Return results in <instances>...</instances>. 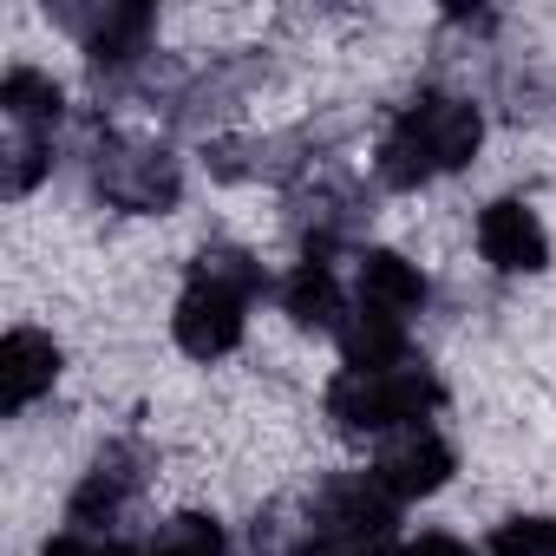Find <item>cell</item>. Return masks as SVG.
I'll return each mask as SVG.
<instances>
[{
    "instance_id": "cell-10",
    "label": "cell",
    "mask_w": 556,
    "mask_h": 556,
    "mask_svg": "<svg viewBox=\"0 0 556 556\" xmlns=\"http://www.w3.org/2000/svg\"><path fill=\"white\" fill-rule=\"evenodd\" d=\"M0 112L14 118V131H47L60 118V86L34 66H14L8 79H0Z\"/></svg>"
},
{
    "instance_id": "cell-7",
    "label": "cell",
    "mask_w": 556,
    "mask_h": 556,
    "mask_svg": "<svg viewBox=\"0 0 556 556\" xmlns=\"http://www.w3.org/2000/svg\"><path fill=\"white\" fill-rule=\"evenodd\" d=\"M99 184L125 210H164V203H177V164L164 151H144V144L118 151L112 164H99Z\"/></svg>"
},
{
    "instance_id": "cell-5",
    "label": "cell",
    "mask_w": 556,
    "mask_h": 556,
    "mask_svg": "<svg viewBox=\"0 0 556 556\" xmlns=\"http://www.w3.org/2000/svg\"><path fill=\"white\" fill-rule=\"evenodd\" d=\"M478 249H484V262L504 268V275H530V268L549 262V236H543L536 210L517 203V197H504V203H491V210L478 216Z\"/></svg>"
},
{
    "instance_id": "cell-3",
    "label": "cell",
    "mask_w": 556,
    "mask_h": 556,
    "mask_svg": "<svg viewBox=\"0 0 556 556\" xmlns=\"http://www.w3.org/2000/svg\"><path fill=\"white\" fill-rule=\"evenodd\" d=\"M432 406H439V380L413 361L380 374L341 367L328 387V419H341L348 432H406V426H426Z\"/></svg>"
},
{
    "instance_id": "cell-6",
    "label": "cell",
    "mask_w": 556,
    "mask_h": 556,
    "mask_svg": "<svg viewBox=\"0 0 556 556\" xmlns=\"http://www.w3.org/2000/svg\"><path fill=\"white\" fill-rule=\"evenodd\" d=\"M53 380H60V348H53V334L14 328L8 341H0V406H8V413H27L40 393H53Z\"/></svg>"
},
{
    "instance_id": "cell-2",
    "label": "cell",
    "mask_w": 556,
    "mask_h": 556,
    "mask_svg": "<svg viewBox=\"0 0 556 556\" xmlns=\"http://www.w3.org/2000/svg\"><path fill=\"white\" fill-rule=\"evenodd\" d=\"M255 289H262V268H255L242 249L203 255L197 275H190V289L177 295V315H170L177 348H184L190 361L229 354V348L242 341V315H249V295H255Z\"/></svg>"
},
{
    "instance_id": "cell-11",
    "label": "cell",
    "mask_w": 556,
    "mask_h": 556,
    "mask_svg": "<svg viewBox=\"0 0 556 556\" xmlns=\"http://www.w3.org/2000/svg\"><path fill=\"white\" fill-rule=\"evenodd\" d=\"M144 34H151V14H144V8H105L99 27L86 34V47H92L99 60H131V53L144 47Z\"/></svg>"
},
{
    "instance_id": "cell-8",
    "label": "cell",
    "mask_w": 556,
    "mask_h": 556,
    "mask_svg": "<svg viewBox=\"0 0 556 556\" xmlns=\"http://www.w3.org/2000/svg\"><path fill=\"white\" fill-rule=\"evenodd\" d=\"M361 302L367 308H380V315H419L426 308V275H419V262H406V255H393V249H367L361 255Z\"/></svg>"
},
{
    "instance_id": "cell-14",
    "label": "cell",
    "mask_w": 556,
    "mask_h": 556,
    "mask_svg": "<svg viewBox=\"0 0 556 556\" xmlns=\"http://www.w3.org/2000/svg\"><path fill=\"white\" fill-rule=\"evenodd\" d=\"M400 556H471V543H458L452 530H419Z\"/></svg>"
},
{
    "instance_id": "cell-4",
    "label": "cell",
    "mask_w": 556,
    "mask_h": 556,
    "mask_svg": "<svg viewBox=\"0 0 556 556\" xmlns=\"http://www.w3.org/2000/svg\"><path fill=\"white\" fill-rule=\"evenodd\" d=\"M374 478L393 491V504H406V497H432V491L452 478V445H445L432 426H406V432L387 439Z\"/></svg>"
},
{
    "instance_id": "cell-12",
    "label": "cell",
    "mask_w": 556,
    "mask_h": 556,
    "mask_svg": "<svg viewBox=\"0 0 556 556\" xmlns=\"http://www.w3.org/2000/svg\"><path fill=\"white\" fill-rule=\"evenodd\" d=\"M144 556H223V530L210 517H170V523H157Z\"/></svg>"
},
{
    "instance_id": "cell-9",
    "label": "cell",
    "mask_w": 556,
    "mask_h": 556,
    "mask_svg": "<svg viewBox=\"0 0 556 556\" xmlns=\"http://www.w3.org/2000/svg\"><path fill=\"white\" fill-rule=\"evenodd\" d=\"M282 308L302 321V328H341L348 321V302H341V282H334V268L321 255H308L289 282H282Z\"/></svg>"
},
{
    "instance_id": "cell-13",
    "label": "cell",
    "mask_w": 556,
    "mask_h": 556,
    "mask_svg": "<svg viewBox=\"0 0 556 556\" xmlns=\"http://www.w3.org/2000/svg\"><path fill=\"white\" fill-rule=\"evenodd\" d=\"M491 556H556V517H510V523H497Z\"/></svg>"
},
{
    "instance_id": "cell-1",
    "label": "cell",
    "mask_w": 556,
    "mask_h": 556,
    "mask_svg": "<svg viewBox=\"0 0 556 556\" xmlns=\"http://www.w3.org/2000/svg\"><path fill=\"white\" fill-rule=\"evenodd\" d=\"M478 138H484V118L471 99H419L380 138V177L393 190H419L439 170H465L478 157Z\"/></svg>"
}]
</instances>
